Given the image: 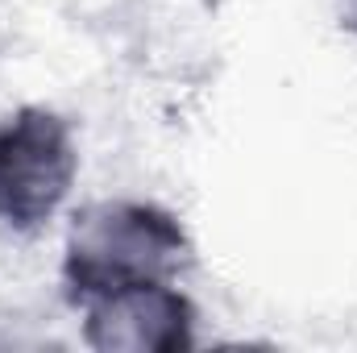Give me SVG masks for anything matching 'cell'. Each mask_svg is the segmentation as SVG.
I'll use <instances>...</instances> for the list:
<instances>
[{
	"label": "cell",
	"mask_w": 357,
	"mask_h": 353,
	"mask_svg": "<svg viewBox=\"0 0 357 353\" xmlns=\"http://www.w3.org/2000/svg\"><path fill=\"white\" fill-rule=\"evenodd\" d=\"M195 262V241L183 216L146 195H100L67 212L59 274L71 303L100 291L183 278Z\"/></svg>",
	"instance_id": "1"
},
{
	"label": "cell",
	"mask_w": 357,
	"mask_h": 353,
	"mask_svg": "<svg viewBox=\"0 0 357 353\" xmlns=\"http://www.w3.org/2000/svg\"><path fill=\"white\" fill-rule=\"evenodd\" d=\"M79 129L50 104L0 112V233L38 237L67 216L79 187Z\"/></svg>",
	"instance_id": "2"
},
{
	"label": "cell",
	"mask_w": 357,
	"mask_h": 353,
	"mask_svg": "<svg viewBox=\"0 0 357 353\" xmlns=\"http://www.w3.org/2000/svg\"><path fill=\"white\" fill-rule=\"evenodd\" d=\"M79 312V341L96 353H187L199 341V308L183 278L100 291Z\"/></svg>",
	"instance_id": "3"
},
{
	"label": "cell",
	"mask_w": 357,
	"mask_h": 353,
	"mask_svg": "<svg viewBox=\"0 0 357 353\" xmlns=\"http://www.w3.org/2000/svg\"><path fill=\"white\" fill-rule=\"evenodd\" d=\"M333 17L349 38H357V0H333Z\"/></svg>",
	"instance_id": "4"
}]
</instances>
